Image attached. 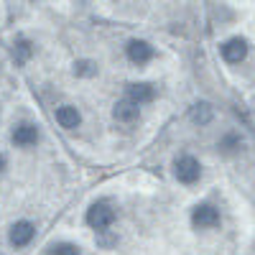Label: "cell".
Segmentation results:
<instances>
[{"mask_svg": "<svg viewBox=\"0 0 255 255\" xmlns=\"http://www.w3.org/2000/svg\"><path fill=\"white\" fill-rule=\"evenodd\" d=\"M174 176H176L179 184H186V186L197 184L199 176H202V163H199L194 156L184 153V156H179V158L174 161Z\"/></svg>", "mask_w": 255, "mask_h": 255, "instance_id": "obj_1", "label": "cell"}, {"mask_svg": "<svg viewBox=\"0 0 255 255\" xmlns=\"http://www.w3.org/2000/svg\"><path fill=\"white\" fill-rule=\"evenodd\" d=\"M113 222H115V209H113L108 202H95V204L87 209V225H90L92 230L102 232V230L113 227Z\"/></svg>", "mask_w": 255, "mask_h": 255, "instance_id": "obj_2", "label": "cell"}, {"mask_svg": "<svg viewBox=\"0 0 255 255\" xmlns=\"http://www.w3.org/2000/svg\"><path fill=\"white\" fill-rule=\"evenodd\" d=\"M220 209L212 204H197L194 212H191V225L197 230H215L220 227Z\"/></svg>", "mask_w": 255, "mask_h": 255, "instance_id": "obj_3", "label": "cell"}, {"mask_svg": "<svg viewBox=\"0 0 255 255\" xmlns=\"http://www.w3.org/2000/svg\"><path fill=\"white\" fill-rule=\"evenodd\" d=\"M248 51H250V46H248V41L243 36H232V38H227L225 44H222V59L227 64L245 61L248 59Z\"/></svg>", "mask_w": 255, "mask_h": 255, "instance_id": "obj_4", "label": "cell"}, {"mask_svg": "<svg viewBox=\"0 0 255 255\" xmlns=\"http://www.w3.org/2000/svg\"><path fill=\"white\" fill-rule=\"evenodd\" d=\"M38 138H41L38 125H33V123H18V125L13 128V133H10V140H13L18 148H31V145L38 143Z\"/></svg>", "mask_w": 255, "mask_h": 255, "instance_id": "obj_5", "label": "cell"}, {"mask_svg": "<svg viewBox=\"0 0 255 255\" xmlns=\"http://www.w3.org/2000/svg\"><path fill=\"white\" fill-rule=\"evenodd\" d=\"M125 54H128V59H130L133 64H138V67H143V64H148L153 59V46L148 44V41H143V38H133V41H128V46H125Z\"/></svg>", "mask_w": 255, "mask_h": 255, "instance_id": "obj_6", "label": "cell"}, {"mask_svg": "<svg viewBox=\"0 0 255 255\" xmlns=\"http://www.w3.org/2000/svg\"><path fill=\"white\" fill-rule=\"evenodd\" d=\"M125 100H130L133 105H148V102H153L156 100V87L153 84H148V82H135V84H128V90H125Z\"/></svg>", "mask_w": 255, "mask_h": 255, "instance_id": "obj_7", "label": "cell"}, {"mask_svg": "<svg viewBox=\"0 0 255 255\" xmlns=\"http://www.w3.org/2000/svg\"><path fill=\"white\" fill-rule=\"evenodd\" d=\"M33 235H36V225L28 222V220H20V222H15V225L10 227L8 240H10L13 248H26V245L33 240Z\"/></svg>", "mask_w": 255, "mask_h": 255, "instance_id": "obj_8", "label": "cell"}, {"mask_svg": "<svg viewBox=\"0 0 255 255\" xmlns=\"http://www.w3.org/2000/svg\"><path fill=\"white\" fill-rule=\"evenodd\" d=\"M113 118L120 125H133L140 118V108H138V105H133L130 100H120V102H115V108H113Z\"/></svg>", "mask_w": 255, "mask_h": 255, "instance_id": "obj_9", "label": "cell"}, {"mask_svg": "<svg viewBox=\"0 0 255 255\" xmlns=\"http://www.w3.org/2000/svg\"><path fill=\"white\" fill-rule=\"evenodd\" d=\"M56 123L64 130H77L82 125V115H79L77 108H72V105H61V108H56Z\"/></svg>", "mask_w": 255, "mask_h": 255, "instance_id": "obj_10", "label": "cell"}, {"mask_svg": "<svg viewBox=\"0 0 255 255\" xmlns=\"http://www.w3.org/2000/svg\"><path fill=\"white\" fill-rule=\"evenodd\" d=\"M212 115H215V110H212L209 102H197L194 108H191V120L197 125H207L212 120Z\"/></svg>", "mask_w": 255, "mask_h": 255, "instance_id": "obj_11", "label": "cell"}, {"mask_svg": "<svg viewBox=\"0 0 255 255\" xmlns=\"http://www.w3.org/2000/svg\"><path fill=\"white\" fill-rule=\"evenodd\" d=\"M46 255H82V253H79V248L72 245V243H56L54 248H49Z\"/></svg>", "mask_w": 255, "mask_h": 255, "instance_id": "obj_12", "label": "cell"}, {"mask_svg": "<svg viewBox=\"0 0 255 255\" xmlns=\"http://www.w3.org/2000/svg\"><path fill=\"white\" fill-rule=\"evenodd\" d=\"M31 44H28V41H18V44H15V49H13V59L18 61V64H23L28 56H31Z\"/></svg>", "mask_w": 255, "mask_h": 255, "instance_id": "obj_13", "label": "cell"}, {"mask_svg": "<svg viewBox=\"0 0 255 255\" xmlns=\"http://www.w3.org/2000/svg\"><path fill=\"white\" fill-rule=\"evenodd\" d=\"M220 148L225 153H232V151H238L240 148V135H235V133H227L222 140H220Z\"/></svg>", "mask_w": 255, "mask_h": 255, "instance_id": "obj_14", "label": "cell"}, {"mask_svg": "<svg viewBox=\"0 0 255 255\" xmlns=\"http://www.w3.org/2000/svg\"><path fill=\"white\" fill-rule=\"evenodd\" d=\"M97 72V67L92 61H79V64H74V74H79V77H90V74H95Z\"/></svg>", "mask_w": 255, "mask_h": 255, "instance_id": "obj_15", "label": "cell"}, {"mask_svg": "<svg viewBox=\"0 0 255 255\" xmlns=\"http://www.w3.org/2000/svg\"><path fill=\"white\" fill-rule=\"evenodd\" d=\"M3 168H5V156L0 153V171H3Z\"/></svg>", "mask_w": 255, "mask_h": 255, "instance_id": "obj_16", "label": "cell"}]
</instances>
